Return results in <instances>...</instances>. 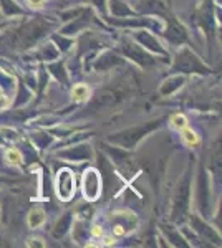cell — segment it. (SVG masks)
I'll return each instance as SVG.
<instances>
[{
  "instance_id": "6da1fadb",
  "label": "cell",
  "mask_w": 222,
  "mask_h": 248,
  "mask_svg": "<svg viewBox=\"0 0 222 248\" xmlns=\"http://www.w3.org/2000/svg\"><path fill=\"white\" fill-rule=\"evenodd\" d=\"M159 124H161L159 119H156V121H148L146 124H143V126H133L130 129L120 131V133L110 136L108 141L116 144V146H120V147H124V149H133L141 139L146 138V136L151 133V131H154L156 127H159Z\"/></svg>"
},
{
  "instance_id": "7a4b0ae2",
  "label": "cell",
  "mask_w": 222,
  "mask_h": 248,
  "mask_svg": "<svg viewBox=\"0 0 222 248\" xmlns=\"http://www.w3.org/2000/svg\"><path fill=\"white\" fill-rule=\"evenodd\" d=\"M189 201H191V174L186 172L184 177L179 181L174 202H172V210H171L172 220H183L188 215Z\"/></svg>"
},
{
  "instance_id": "3957f363",
  "label": "cell",
  "mask_w": 222,
  "mask_h": 248,
  "mask_svg": "<svg viewBox=\"0 0 222 248\" xmlns=\"http://www.w3.org/2000/svg\"><path fill=\"white\" fill-rule=\"evenodd\" d=\"M48 23L43 22L42 18H35L32 22L25 23L18 31H15V37H17V45L18 48H28L32 46L35 42H38L48 30Z\"/></svg>"
},
{
  "instance_id": "277c9868",
  "label": "cell",
  "mask_w": 222,
  "mask_h": 248,
  "mask_svg": "<svg viewBox=\"0 0 222 248\" xmlns=\"http://www.w3.org/2000/svg\"><path fill=\"white\" fill-rule=\"evenodd\" d=\"M172 71H181V73H209V68L199 60V57L189 48H183L176 55L174 63L171 66Z\"/></svg>"
},
{
  "instance_id": "5b68a950",
  "label": "cell",
  "mask_w": 222,
  "mask_h": 248,
  "mask_svg": "<svg viewBox=\"0 0 222 248\" xmlns=\"http://www.w3.org/2000/svg\"><path fill=\"white\" fill-rule=\"evenodd\" d=\"M120 48H121V51H123L124 57L133 60V62L138 63V65L143 68L153 66L156 63L154 57H153L148 50H144V48L138 45V43H133L131 40H124V42L120 45Z\"/></svg>"
},
{
  "instance_id": "8992f818",
  "label": "cell",
  "mask_w": 222,
  "mask_h": 248,
  "mask_svg": "<svg viewBox=\"0 0 222 248\" xmlns=\"http://www.w3.org/2000/svg\"><path fill=\"white\" fill-rule=\"evenodd\" d=\"M83 195L88 202H95L102 194V174L96 169H86L83 172Z\"/></svg>"
},
{
  "instance_id": "52a82bcc",
  "label": "cell",
  "mask_w": 222,
  "mask_h": 248,
  "mask_svg": "<svg viewBox=\"0 0 222 248\" xmlns=\"http://www.w3.org/2000/svg\"><path fill=\"white\" fill-rule=\"evenodd\" d=\"M56 194L63 202L75 195V174L70 169H62L56 174Z\"/></svg>"
},
{
  "instance_id": "ba28073f",
  "label": "cell",
  "mask_w": 222,
  "mask_h": 248,
  "mask_svg": "<svg viewBox=\"0 0 222 248\" xmlns=\"http://www.w3.org/2000/svg\"><path fill=\"white\" fill-rule=\"evenodd\" d=\"M168 27L166 31H164V37L171 45H184V43L189 42V35L188 30L184 29L183 23H179L174 17L168 15Z\"/></svg>"
},
{
  "instance_id": "9c48e42d",
  "label": "cell",
  "mask_w": 222,
  "mask_h": 248,
  "mask_svg": "<svg viewBox=\"0 0 222 248\" xmlns=\"http://www.w3.org/2000/svg\"><path fill=\"white\" fill-rule=\"evenodd\" d=\"M133 37L138 40L139 45L143 46L144 50H148L149 53H156V55H161V57H168V51L163 48V45L159 43V40H157L156 37H153L149 31H146V30L135 31Z\"/></svg>"
},
{
  "instance_id": "30bf717a",
  "label": "cell",
  "mask_w": 222,
  "mask_h": 248,
  "mask_svg": "<svg viewBox=\"0 0 222 248\" xmlns=\"http://www.w3.org/2000/svg\"><path fill=\"white\" fill-rule=\"evenodd\" d=\"M91 147L86 146V144H80L76 147H71V149L65 151V153H58L60 157H65L68 161H73V162H82L86 161V159L91 157Z\"/></svg>"
},
{
  "instance_id": "8fae6325",
  "label": "cell",
  "mask_w": 222,
  "mask_h": 248,
  "mask_svg": "<svg viewBox=\"0 0 222 248\" xmlns=\"http://www.w3.org/2000/svg\"><path fill=\"white\" fill-rule=\"evenodd\" d=\"M199 177V190H197V202H199L201 212L205 215L209 207V186H207V174H204V170H201Z\"/></svg>"
},
{
  "instance_id": "7c38bea8",
  "label": "cell",
  "mask_w": 222,
  "mask_h": 248,
  "mask_svg": "<svg viewBox=\"0 0 222 248\" xmlns=\"http://www.w3.org/2000/svg\"><path fill=\"white\" fill-rule=\"evenodd\" d=\"M192 225H194V230L197 232V233H201L205 240H211V242H214L217 245V243H221V237L216 233V230L211 229L209 225H205V223L203 222L201 218L197 217H192Z\"/></svg>"
},
{
  "instance_id": "4fadbf2b",
  "label": "cell",
  "mask_w": 222,
  "mask_h": 248,
  "mask_svg": "<svg viewBox=\"0 0 222 248\" xmlns=\"http://www.w3.org/2000/svg\"><path fill=\"white\" fill-rule=\"evenodd\" d=\"M121 62H123V60L120 57H116L115 53L106 51V53H103L102 57L96 60L95 68H96V71H108V70H113L116 65H121Z\"/></svg>"
},
{
  "instance_id": "5bb4252c",
  "label": "cell",
  "mask_w": 222,
  "mask_h": 248,
  "mask_svg": "<svg viewBox=\"0 0 222 248\" xmlns=\"http://www.w3.org/2000/svg\"><path fill=\"white\" fill-rule=\"evenodd\" d=\"M110 10L111 14L115 15V17H133V15L136 14L135 10L131 9L128 3H124L123 0H110Z\"/></svg>"
},
{
  "instance_id": "9a60e30c",
  "label": "cell",
  "mask_w": 222,
  "mask_h": 248,
  "mask_svg": "<svg viewBox=\"0 0 222 248\" xmlns=\"http://www.w3.org/2000/svg\"><path fill=\"white\" fill-rule=\"evenodd\" d=\"M186 83V78L184 77H172L169 78L168 81L163 83V86L159 88V93L164 94V96H169L171 93H174L177 88H181Z\"/></svg>"
},
{
  "instance_id": "2e32d148",
  "label": "cell",
  "mask_w": 222,
  "mask_h": 248,
  "mask_svg": "<svg viewBox=\"0 0 222 248\" xmlns=\"http://www.w3.org/2000/svg\"><path fill=\"white\" fill-rule=\"evenodd\" d=\"M71 215L73 214H65V217L63 218H60L58 222H56V225H55V230H53V235L56 238H60V237H63V235L67 233L68 230H70V227H71Z\"/></svg>"
},
{
  "instance_id": "e0dca14e",
  "label": "cell",
  "mask_w": 222,
  "mask_h": 248,
  "mask_svg": "<svg viewBox=\"0 0 222 248\" xmlns=\"http://www.w3.org/2000/svg\"><path fill=\"white\" fill-rule=\"evenodd\" d=\"M163 232H164V235H166L168 242H171L174 247H188V243H186V238L181 237L179 232L174 230L172 227H164Z\"/></svg>"
},
{
  "instance_id": "ac0fdd59",
  "label": "cell",
  "mask_w": 222,
  "mask_h": 248,
  "mask_svg": "<svg viewBox=\"0 0 222 248\" xmlns=\"http://www.w3.org/2000/svg\"><path fill=\"white\" fill-rule=\"evenodd\" d=\"M0 5H2L3 14H5L7 17H14V15H22L23 14V10L20 9L17 3L12 2V0H0Z\"/></svg>"
},
{
  "instance_id": "d6986e66",
  "label": "cell",
  "mask_w": 222,
  "mask_h": 248,
  "mask_svg": "<svg viewBox=\"0 0 222 248\" xmlns=\"http://www.w3.org/2000/svg\"><path fill=\"white\" fill-rule=\"evenodd\" d=\"M45 222V214H43L42 209H34L28 215V223H30L32 229H37L42 223Z\"/></svg>"
},
{
  "instance_id": "ffe728a7",
  "label": "cell",
  "mask_w": 222,
  "mask_h": 248,
  "mask_svg": "<svg viewBox=\"0 0 222 248\" xmlns=\"http://www.w3.org/2000/svg\"><path fill=\"white\" fill-rule=\"evenodd\" d=\"M71 94H73V98L76 101H83V99L88 98V94H90V90H88L86 85H76L73 86V91H71Z\"/></svg>"
},
{
  "instance_id": "44dd1931",
  "label": "cell",
  "mask_w": 222,
  "mask_h": 248,
  "mask_svg": "<svg viewBox=\"0 0 222 248\" xmlns=\"http://www.w3.org/2000/svg\"><path fill=\"white\" fill-rule=\"evenodd\" d=\"M181 131H183V139H184V142L188 144V146H196V144L199 142V138H197V134L192 129L184 127V129H181Z\"/></svg>"
},
{
  "instance_id": "7402d4cb",
  "label": "cell",
  "mask_w": 222,
  "mask_h": 248,
  "mask_svg": "<svg viewBox=\"0 0 222 248\" xmlns=\"http://www.w3.org/2000/svg\"><path fill=\"white\" fill-rule=\"evenodd\" d=\"M171 124L176 129H184V127L188 126V119H186L184 114H174L171 118Z\"/></svg>"
},
{
  "instance_id": "603a6c76",
  "label": "cell",
  "mask_w": 222,
  "mask_h": 248,
  "mask_svg": "<svg viewBox=\"0 0 222 248\" xmlns=\"http://www.w3.org/2000/svg\"><path fill=\"white\" fill-rule=\"evenodd\" d=\"M7 159H9L10 162L17 164V162H20V153H17V151H15V149L7 151Z\"/></svg>"
},
{
  "instance_id": "cb8c5ba5",
  "label": "cell",
  "mask_w": 222,
  "mask_h": 248,
  "mask_svg": "<svg viewBox=\"0 0 222 248\" xmlns=\"http://www.w3.org/2000/svg\"><path fill=\"white\" fill-rule=\"evenodd\" d=\"M91 3H95L96 7H98L100 10L104 12V5H106V0H90Z\"/></svg>"
},
{
  "instance_id": "d4e9b609",
  "label": "cell",
  "mask_w": 222,
  "mask_h": 248,
  "mask_svg": "<svg viewBox=\"0 0 222 248\" xmlns=\"http://www.w3.org/2000/svg\"><path fill=\"white\" fill-rule=\"evenodd\" d=\"M43 2H45V0H28V3H30L32 7H40V5H43Z\"/></svg>"
},
{
  "instance_id": "484cf974",
  "label": "cell",
  "mask_w": 222,
  "mask_h": 248,
  "mask_svg": "<svg viewBox=\"0 0 222 248\" xmlns=\"http://www.w3.org/2000/svg\"><path fill=\"white\" fill-rule=\"evenodd\" d=\"M103 232H102V229L100 227H93V235H102Z\"/></svg>"
},
{
  "instance_id": "4316f807",
  "label": "cell",
  "mask_w": 222,
  "mask_h": 248,
  "mask_svg": "<svg viewBox=\"0 0 222 248\" xmlns=\"http://www.w3.org/2000/svg\"><path fill=\"white\" fill-rule=\"evenodd\" d=\"M7 106V99L5 98H0V109H2V108H5Z\"/></svg>"
},
{
  "instance_id": "83f0119b",
  "label": "cell",
  "mask_w": 222,
  "mask_h": 248,
  "mask_svg": "<svg viewBox=\"0 0 222 248\" xmlns=\"http://www.w3.org/2000/svg\"><path fill=\"white\" fill-rule=\"evenodd\" d=\"M2 27H3V25H2V23H0V29H2Z\"/></svg>"
}]
</instances>
